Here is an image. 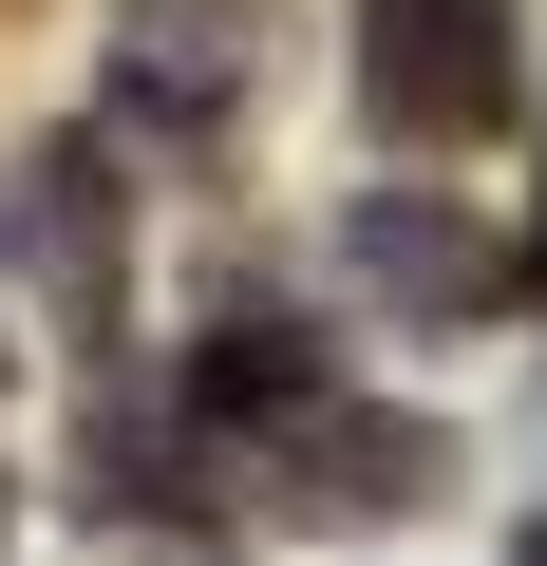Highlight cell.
Returning <instances> with one entry per match:
<instances>
[{
    "label": "cell",
    "instance_id": "5b68a950",
    "mask_svg": "<svg viewBox=\"0 0 547 566\" xmlns=\"http://www.w3.org/2000/svg\"><path fill=\"white\" fill-rule=\"evenodd\" d=\"M189 397H208L227 434H264V416L303 434V416H322V340H303V322H264V303H227V322H208V359H189Z\"/></svg>",
    "mask_w": 547,
    "mask_h": 566
},
{
    "label": "cell",
    "instance_id": "7a4b0ae2",
    "mask_svg": "<svg viewBox=\"0 0 547 566\" xmlns=\"http://www.w3.org/2000/svg\"><path fill=\"white\" fill-rule=\"evenodd\" d=\"M415 491H453V434H434V416H340V397H322V416L284 434V510H303V528H397Z\"/></svg>",
    "mask_w": 547,
    "mask_h": 566
},
{
    "label": "cell",
    "instance_id": "3957f363",
    "mask_svg": "<svg viewBox=\"0 0 547 566\" xmlns=\"http://www.w3.org/2000/svg\"><path fill=\"white\" fill-rule=\"evenodd\" d=\"M359 283H378V303H434V322H491L528 264H509L472 208H415V189H378V208H359Z\"/></svg>",
    "mask_w": 547,
    "mask_h": 566
},
{
    "label": "cell",
    "instance_id": "8992f818",
    "mask_svg": "<svg viewBox=\"0 0 547 566\" xmlns=\"http://www.w3.org/2000/svg\"><path fill=\"white\" fill-rule=\"evenodd\" d=\"M509 566H547V510H528V528H509Z\"/></svg>",
    "mask_w": 547,
    "mask_h": 566
},
{
    "label": "cell",
    "instance_id": "52a82bcc",
    "mask_svg": "<svg viewBox=\"0 0 547 566\" xmlns=\"http://www.w3.org/2000/svg\"><path fill=\"white\" fill-rule=\"evenodd\" d=\"M528 264H547V245H528Z\"/></svg>",
    "mask_w": 547,
    "mask_h": 566
},
{
    "label": "cell",
    "instance_id": "277c9868",
    "mask_svg": "<svg viewBox=\"0 0 547 566\" xmlns=\"http://www.w3.org/2000/svg\"><path fill=\"white\" fill-rule=\"evenodd\" d=\"M0 245L95 322V303H114V170H95V151H20V170H0Z\"/></svg>",
    "mask_w": 547,
    "mask_h": 566
},
{
    "label": "cell",
    "instance_id": "6da1fadb",
    "mask_svg": "<svg viewBox=\"0 0 547 566\" xmlns=\"http://www.w3.org/2000/svg\"><path fill=\"white\" fill-rule=\"evenodd\" d=\"M528 95V57H509V0H359V114L415 151H472L491 114Z\"/></svg>",
    "mask_w": 547,
    "mask_h": 566
}]
</instances>
